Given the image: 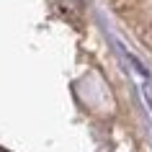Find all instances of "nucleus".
Here are the masks:
<instances>
[{
	"mask_svg": "<svg viewBox=\"0 0 152 152\" xmlns=\"http://www.w3.org/2000/svg\"><path fill=\"white\" fill-rule=\"evenodd\" d=\"M52 5H54L59 18L70 21V23H80V18H83V3L80 0H52Z\"/></svg>",
	"mask_w": 152,
	"mask_h": 152,
	"instance_id": "nucleus-1",
	"label": "nucleus"
},
{
	"mask_svg": "<svg viewBox=\"0 0 152 152\" xmlns=\"http://www.w3.org/2000/svg\"><path fill=\"white\" fill-rule=\"evenodd\" d=\"M116 3V8H129V5H134V0H113Z\"/></svg>",
	"mask_w": 152,
	"mask_h": 152,
	"instance_id": "nucleus-2",
	"label": "nucleus"
}]
</instances>
